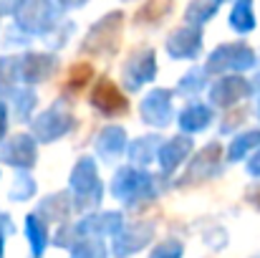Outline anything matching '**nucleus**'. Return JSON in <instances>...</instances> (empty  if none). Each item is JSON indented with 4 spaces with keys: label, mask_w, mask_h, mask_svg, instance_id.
I'll list each match as a JSON object with an SVG mask.
<instances>
[]
</instances>
